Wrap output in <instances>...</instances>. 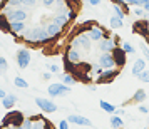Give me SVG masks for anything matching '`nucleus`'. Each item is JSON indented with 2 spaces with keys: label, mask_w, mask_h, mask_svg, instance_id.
<instances>
[{
  "label": "nucleus",
  "mask_w": 149,
  "mask_h": 129,
  "mask_svg": "<svg viewBox=\"0 0 149 129\" xmlns=\"http://www.w3.org/2000/svg\"><path fill=\"white\" fill-rule=\"evenodd\" d=\"M14 84L17 86V87H20V89H27V87H29L27 81H24L22 77H15V79H14Z\"/></svg>",
  "instance_id": "27"
},
{
  "label": "nucleus",
  "mask_w": 149,
  "mask_h": 129,
  "mask_svg": "<svg viewBox=\"0 0 149 129\" xmlns=\"http://www.w3.org/2000/svg\"><path fill=\"white\" fill-rule=\"evenodd\" d=\"M122 49H124L126 54H134V47H132L129 42H124V44H122Z\"/></svg>",
  "instance_id": "29"
},
{
  "label": "nucleus",
  "mask_w": 149,
  "mask_h": 129,
  "mask_svg": "<svg viewBox=\"0 0 149 129\" xmlns=\"http://www.w3.org/2000/svg\"><path fill=\"white\" fill-rule=\"evenodd\" d=\"M49 70H50L52 74H57V72H59V66H55V64H50V66H49Z\"/></svg>",
  "instance_id": "36"
},
{
  "label": "nucleus",
  "mask_w": 149,
  "mask_h": 129,
  "mask_svg": "<svg viewBox=\"0 0 149 129\" xmlns=\"http://www.w3.org/2000/svg\"><path fill=\"white\" fill-rule=\"evenodd\" d=\"M134 15L139 17V19H144V17H148V12H146L142 7H136L134 8Z\"/></svg>",
  "instance_id": "28"
},
{
  "label": "nucleus",
  "mask_w": 149,
  "mask_h": 129,
  "mask_svg": "<svg viewBox=\"0 0 149 129\" xmlns=\"http://www.w3.org/2000/svg\"><path fill=\"white\" fill-rule=\"evenodd\" d=\"M62 29H64V27L59 25L57 22H50V24L45 25V30H47V34L50 35V39H52V37H57V35H61Z\"/></svg>",
  "instance_id": "15"
},
{
  "label": "nucleus",
  "mask_w": 149,
  "mask_h": 129,
  "mask_svg": "<svg viewBox=\"0 0 149 129\" xmlns=\"http://www.w3.org/2000/svg\"><path fill=\"white\" fill-rule=\"evenodd\" d=\"M15 102H17V96L7 94V97H5V99H2V106H3L5 109H12L15 106Z\"/></svg>",
  "instance_id": "17"
},
{
  "label": "nucleus",
  "mask_w": 149,
  "mask_h": 129,
  "mask_svg": "<svg viewBox=\"0 0 149 129\" xmlns=\"http://www.w3.org/2000/svg\"><path fill=\"white\" fill-rule=\"evenodd\" d=\"M112 10H114V15H116V17H119V19H124V15L127 14V12H126V8L122 7V5H117V3L112 5Z\"/></svg>",
  "instance_id": "23"
},
{
  "label": "nucleus",
  "mask_w": 149,
  "mask_h": 129,
  "mask_svg": "<svg viewBox=\"0 0 149 129\" xmlns=\"http://www.w3.org/2000/svg\"><path fill=\"white\" fill-rule=\"evenodd\" d=\"M114 114H117V116H122L124 114V109H116V112Z\"/></svg>",
  "instance_id": "46"
},
{
  "label": "nucleus",
  "mask_w": 149,
  "mask_h": 129,
  "mask_svg": "<svg viewBox=\"0 0 149 129\" xmlns=\"http://www.w3.org/2000/svg\"><path fill=\"white\" fill-rule=\"evenodd\" d=\"M69 122H74V124H79V126H92V122L89 121L87 117L84 116H79V114H70L67 117Z\"/></svg>",
  "instance_id": "14"
},
{
  "label": "nucleus",
  "mask_w": 149,
  "mask_h": 129,
  "mask_svg": "<svg viewBox=\"0 0 149 129\" xmlns=\"http://www.w3.org/2000/svg\"><path fill=\"white\" fill-rule=\"evenodd\" d=\"M137 109H139V112H142V114H148V112H149V107H148V106H142V104Z\"/></svg>",
  "instance_id": "39"
},
{
  "label": "nucleus",
  "mask_w": 149,
  "mask_h": 129,
  "mask_svg": "<svg viewBox=\"0 0 149 129\" xmlns=\"http://www.w3.org/2000/svg\"><path fill=\"white\" fill-rule=\"evenodd\" d=\"M44 129H54V128H52V124H50V122L44 121Z\"/></svg>",
  "instance_id": "42"
},
{
  "label": "nucleus",
  "mask_w": 149,
  "mask_h": 129,
  "mask_svg": "<svg viewBox=\"0 0 149 129\" xmlns=\"http://www.w3.org/2000/svg\"><path fill=\"white\" fill-rule=\"evenodd\" d=\"M87 2L91 3V5H94V7H95V5H99V3H101V0H87Z\"/></svg>",
  "instance_id": "41"
},
{
  "label": "nucleus",
  "mask_w": 149,
  "mask_h": 129,
  "mask_svg": "<svg viewBox=\"0 0 149 129\" xmlns=\"http://www.w3.org/2000/svg\"><path fill=\"white\" fill-rule=\"evenodd\" d=\"M72 47L77 49V50H79V49L89 50V49H91V37H89L87 34L81 32L77 37H74V39H72Z\"/></svg>",
  "instance_id": "3"
},
{
  "label": "nucleus",
  "mask_w": 149,
  "mask_h": 129,
  "mask_svg": "<svg viewBox=\"0 0 149 129\" xmlns=\"http://www.w3.org/2000/svg\"><path fill=\"white\" fill-rule=\"evenodd\" d=\"M117 74H119L117 69H104L102 74L97 77V82L99 84H109V82H112L117 77Z\"/></svg>",
  "instance_id": "7"
},
{
  "label": "nucleus",
  "mask_w": 149,
  "mask_h": 129,
  "mask_svg": "<svg viewBox=\"0 0 149 129\" xmlns=\"http://www.w3.org/2000/svg\"><path fill=\"white\" fill-rule=\"evenodd\" d=\"M35 104L40 107V111H44V112H55L57 111V106H55L52 101H49V99H44V97H37L35 99Z\"/></svg>",
  "instance_id": "8"
},
{
  "label": "nucleus",
  "mask_w": 149,
  "mask_h": 129,
  "mask_svg": "<svg viewBox=\"0 0 149 129\" xmlns=\"http://www.w3.org/2000/svg\"><path fill=\"white\" fill-rule=\"evenodd\" d=\"M50 74H52V72H45V74H44V79H50Z\"/></svg>",
  "instance_id": "48"
},
{
  "label": "nucleus",
  "mask_w": 149,
  "mask_h": 129,
  "mask_svg": "<svg viewBox=\"0 0 149 129\" xmlns=\"http://www.w3.org/2000/svg\"><path fill=\"white\" fill-rule=\"evenodd\" d=\"M146 70V61L144 59H137V61L134 62V66H132V75H137L141 74V72H144Z\"/></svg>",
  "instance_id": "16"
},
{
  "label": "nucleus",
  "mask_w": 149,
  "mask_h": 129,
  "mask_svg": "<svg viewBox=\"0 0 149 129\" xmlns=\"http://www.w3.org/2000/svg\"><path fill=\"white\" fill-rule=\"evenodd\" d=\"M59 129H69V121H67V119L59 122Z\"/></svg>",
  "instance_id": "38"
},
{
  "label": "nucleus",
  "mask_w": 149,
  "mask_h": 129,
  "mask_svg": "<svg viewBox=\"0 0 149 129\" xmlns=\"http://www.w3.org/2000/svg\"><path fill=\"white\" fill-rule=\"evenodd\" d=\"M99 106L102 107V111H106V112H109V114H114L116 112V106H112V104L107 102V101H101L99 102Z\"/></svg>",
  "instance_id": "22"
},
{
  "label": "nucleus",
  "mask_w": 149,
  "mask_h": 129,
  "mask_svg": "<svg viewBox=\"0 0 149 129\" xmlns=\"http://www.w3.org/2000/svg\"><path fill=\"white\" fill-rule=\"evenodd\" d=\"M144 129H149V128H144Z\"/></svg>",
  "instance_id": "51"
},
{
  "label": "nucleus",
  "mask_w": 149,
  "mask_h": 129,
  "mask_svg": "<svg viewBox=\"0 0 149 129\" xmlns=\"http://www.w3.org/2000/svg\"><path fill=\"white\" fill-rule=\"evenodd\" d=\"M24 39L27 42L37 44V42H47L49 39H50V35L47 34L45 27L37 25V27H32V29H29V30H25V32H24Z\"/></svg>",
  "instance_id": "1"
},
{
  "label": "nucleus",
  "mask_w": 149,
  "mask_h": 129,
  "mask_svg": "<svg viewBox=\"0 0 149 129\" xmlns=\"http://www.w3.org/2000/svg\"><path fill=\"white\" fill-rule=\"evenodd\" d=\"M69 91H70V86H65V84H62V82L50 84L49 89H47L49 96H52V97H55V96H65V94H69Z\"/></svg>",
  "instance_id": "5"
},
{
  "label": "nucleus",
  "mask_w": 149,
  "mask_h": 129,
  "mask_svg": "<svg viewBox=\"0 0 149 129\" xmlns=\"http://www.w3.org/2000/svg\"><path fill=\"white\" fill-rule=\"evenodd\" d=\"M136 2H137V0H126L127 5H134V7H136Z\"/></svg>",
  "instance_id": "45"
},
{
  "label": "nucleus",
  "mask_w": 149,
  "mask_h": 129,
  "mask_svg": "<svg viewBox=\"0 0 149 129\" xmlns=\"http://www.w3.org/2000/svg\"><path fill=\"white\" fill-rule=\"evenodd\" d=\"M3 14H5V17L10 22H24L27 19V12L24 8H14V7H10V5L3 10Z\"/></svg>",
  "instance_id": "2"
},
{
  "label": "nucleus",
  "mask_w": 149,
  "mask_h": 129,
  "mask_svg": "<svg viewBox=\"0 0 149 129\" xmlns=\"http://www.w3.org/2000/svg\"><path fill=\"white\" fill-rule=\"evenodd\" d=\"M24 29H25L24 22H10V32L12 34H20V32H24Z\"/></svg>",
  "instance_id": "19"
},
{
  "label": "nucleus",
  "mask_w": 149,
  "mask_h": 129,
  "mask_svg": "<svg viewBox=\"0 0 149 129\" xmlns=\"http://www.w3.org/2000/svg\"><path fill=\"white\" fill-rule=\"evenodd\" d=\"M142 8H144L146 12H149V0H148V2H146V3H144V7H142Z\"/></svg>",
  "instance_id": "47"
},
{
  "label": "nucleus",
  "mask_w": 149,
  "mask_h": 129,
  "mask_svg": "<svg viewBox=\"0 0 149 129\" xmlns=\"http://www.w3.org/2000/svg\"><path fill=\"white\" fill-rule=\"evenodd\" d=\"M111 126L114 129H121L122 126H124V121L121 119V116H117V114L112 116V117H111Z\"/></svg>",
  "instance_id": "21"
},
{
  "label": "nucleus",
  "mask_w": 149,
  "mask_h": 129,
  "mask_svg": "<svg viewBox=\"0 0 149 129\" xmlns=\"http://www.w3.org/2000/svg\"><path fill=\"white\" fill-rule=\"evenodd\" d=\"M112 55H114V61H116V67H124L126 66V52L122 47H117L112 50Z\"/></svg>",
  "instance_id": "10"
},
{
  "label": "nucleus",
  "mask_w": 149,
  "mask_h": 129,
  "mask_svg": "<svg viewBox=\"0 0 149 129\" xmlns=\"http://www.w3.org/2000/svg\"><path fill=\"white\" fill-rule=\"evenodd\" d=\"M42 3H44V7H54L57 0H42Z\"/></svg>",
  "instance_id": "34"
},
{
  "label": "nucleus",
  "mask_w": 149,
  "mask_h": 129,
  "mask_svg": "<svg viewBox=\"0 0 149 129\" xmlns=\"http://www.w3.org/2000/svg\"><path fill=\"white\" fill-rule=\"evenodd\" d=\"M62 84H65V86H74V84H75L74 75H72V74H69V72L62 74Z\"/></svg>",
  "instance_id": "24"
},
{
  "label": "nucleus",
  "mask_w": 149,
  "mask_h": 129,
  "mask_svg": "<svg viewBox=\"0 0 149 129\" xmlns=\"http://www.w3.org/2000/svg\"><path fill=\"white\" fill-rule=\"evenodd\" d=\"M8 5L14 8H20L24 7V3H22V0H8Z\"/></svg>",
  "instance_id": "30"
},
{
  "label": "nucleus",
  "mask_w": 149,
  "mask_h": 129,
  "mask_svg": "<svg viewBox=\"0 0 149 129\" xmlns=\"http://www.w3.org/2000/svg\"><path fill=\"white\" fill-rule=\"evenodd\" d=\"M146 59H148V61H149V55H146Z\"/></svg>",
  "instance_id": "50"
},
{
  "label": "nucleus",
  "mask_w": 149,
  "mask_h": 129,
  "mask_svg": "<svg viewBox=\"0 0 149 129\" xmlns=\"http://www.w3.org/2000/svg\"><path fill=\"white\" fill-rule=\"evenodd\" d=\"M17 64L20 69H27V66L30 64V52L27 49H20L17 52Z\"/></svg>",
  "instance_id": "9"
},
{
  "label": "nucleus",
  "mask_w": 149,
  "mask_h": 129,
  "mask_svg": "<svg viewBox=\"0 0 149 129\" xmlns=\"http://www.w3.org/2000/svg\"><path fill=\"white\" fill-rule=\"evenodd\" d=\"M87 35L91 37V40H97V42H101L104 37H106V32L102 30L99 25H92V27H89L87 30Z\"/></svg>",
  "instance_id": "11"
},
{
  "label": "nucleus",
  "mask_w": 149,
  "mask_h": 129,
  "mask_svg": "<svg viewBox=\"0 0 149 129\" xmlns=\"http://www.w3.org/2000/svg\"><path fill=\"white\" fill-rule=\"evenodd\" d=\"M137 77H139V81H142V82H149V70H144V72H141Z\"/></svg>",
  "instance_id": "32"
},
{
  "label": "nucleus",
  "mask_w": 149,
  "mask_h": 129,
  "mask_svg": "<svg viewBox=\"0 0 149 129\" xmlns=\"http://www.w3.org/2000/svg\"><path fill=\"white\" fill-rule=\"evenodd\" d=\"M99 49H101L102 52H112V50L116 49L114 39H111V37H104V39L99 42Z\"/></svg>",
  "instance_id": "12"
},
{
  "label": "nucleus",
  "mask_w": 149,
  "mask_h": 129,
  "mask_svg": "<svg viewBox=\"0 0 149 129\" xmlns=\"http://www.w3.org/2000/svg\"><path fill=\"white\" fill-rule=\"evenodd\" d=\"M32 129H44V121H37V122H34Z\"/></svg>",
  "instance_id": "37"
},
{
  "label": "nucleus",
  "mask_w": 149,
  "mask_h": 129,
  "mask_svg": "<svg viewBox=\"0 0 149 129\" xmlns=\"http://www.w3.org/2000/svg\"><path fill=\"white\" fill-rule=\"evenodd\" d=\"M0 129H3V128H0Z\"/></svg>",
  "instance_id": "52"
},
{
  "label": "nucleus",
  "mask_w": 149,
  "mask_h": 129,
  "mask_svg": "<svg viewBox=\"0 0 149 129\" xmlns=\"http://www.w3.org/2000/svg\"><path fill=\"white\" fill-rule=\"evenodd\" d=\"M109 24H111V27L112 29H121L122 27V19H119V17H111V20H109Z\"/></svg>",
  "instance_id": "26"
},
{
  "label": "nucleus",
  "mask_w": 149,
  "mask_h": 129,
  "mask_svg": "<svg viewBox=\"0 0 149 129\" xmlns=\"http://www.w3.org/2000/svg\"><path fill=\"white\" fill-rule=\"evenodd\" d=\"M8 69V66H7V59L5 57H0V72H5Z\"/></svg>",
  "instance_id": "31"
},
{
  "label": "nucleus",
  "mask_w": 149,
  "mask_h": 129,
  "mask_svg": "<svg viewBox=\"0 0 149 129\" xmlns=\"http://www.w3.org/2000/svg\"><path fill=\"white\" fill-rule=\"evenodd\" d=\"M22 3H24V7H34L37 0H22Z\"/></svg>",
  "instance_id": "35"
},
{
  "label": "nucleus",
  "mask_w": 149,
  "mask_h": 129,
  "mask_svg": "<svg viewBox=\"0 0 149 129\" xmlns=\"http://www.w3.org/2000/svg\"><path fill=\"white\" fill-rule=\"evenodd\" d=\"M146 2H148V0H137V2H136V7H144Z\"/></svg>",
  "instance_id": "40"
},
{
  "label": "nucleus",
  "mask_w": 149,
  "mask_h": 129,
  "mask_svg": "<svg viewBox=\"0 0 149 129\" xmlns=\"http://www.w3.org/2000/svg\"><path fill=\"white\" fill-rule=\"evenodd\" d=\"M0 29H3V30H10V20L5 17V14L0 15Z\"/></svg>",
  "instance_id": "25"
},
{
  "label": "nucleus",
  "mask_w": 149,
  "mask_h": 129,
  "mask_svg": "<svg viewBox=\"0 0 149 129\" xmlns=\"http://www.w3.org/2000/svg\"><path fill=\"white\" fill-rule=\"evenodd\" d=\"M114 3H117V5H124L126 3V0H112Z\"/></svg>",
  "instance_id": "44"
},
{
  "label": "nucleus",
  "mask_w": 149,
  "mask_h": 129,
  "mask_svg": "<svg viewBox=\"0 0 149 129\" xmlns=\"http://www.w3.org/2000/svg\"><path fill=\"white\" fill-rule=\"evenodd\" d=\"M99 66L102 69H114L116 67V61L112 52H102L99 55Z\"/></svg>",
  "instance_id": "6"
},
{
  "label": "nucleus",
  "mask_w": 149,
  "mask_h": 129,
  "mask_svg": "<svg viewBox=\"0 0 149 129\" xmlns=\"http://www.w3.org/2000/svg\"><path fill=\"white\" fill-rule=\"evenodd\" d=\"M24 119H25V117H24L20 112L14 111V112H8V114L3 117L2 124H3V126H22Z\"/></svg>",
  "instance_id": "4"
},
{
  "label": "nucleus",
  "mask_w": 149,
  "mask_h": 129,
  "mask_svg": "<svg viewBox=\"0 0 149 129\" xmlns=\"http://www.w3.org/2000/svg\"><path fill=\"white\" fill-rule=\"evenodd\" d=\"M69 62H72V64H79V62H82V54L81 50H77V49L70 47L67 50V57H65Z\"/></svg>",
  "instance_id": "13"
},
{
  "label": "nucleus",
  "mask_w": 149,
  "mask_h": 129,
  "mask_svg": "<svg viewBox=\"0 0 149 129\" xmlns=\"http://www.w3.org/2000/svg\"><path fill=\"white\" fill-rule=\"evenodd\" d=\"M146 97H148L146 91H144V89H137V91H136V94L132 96V99H131L129 102H137V104H141V102L144 101Z\"/></svg>",
  "instance_id": "18"
},
{
  "label": "nucleus",
  "mask_w": 149,
  "mask_h": 129,
  "mask_svg": "<svg viewBox=\"0 0 149 129\" xmlns=\"http://www.w3.org/2000/svg\"><path fill=\"white\" fill-rule=\"evenodd\" d=\"M32 126H34L32 119H24V122H22V128L24 129H32Z\"/></svg>",
  "instance_id": "33"
},
{
  "label": "nucleus",
  "mask_w": 149,
  "mask_h": 129,
  "mask_svg": "<svg viewBox=\"0 0 149 129\" xmlns=\"http://www.w3.org/2000/svg\"><path fill=\"white\" fill-rule=\"evenodd\" d=\"M148 32H149V17H148Z\"/></svg>",
  "instance_id": "49"
},
{
  "label": "nucleus",
  "mask_w": 149,
  "mask_h": 129,
  "mask_svg": "<svg viewBox=\"0 0 149 129\" xmlns=\"http://www.w3.org/2000/svg\"><path fill=\"white\" fill-rule=\"evenodd\" d=\"M69 20H70V19H69L67 14H59V15H55L54 17V22H57V24L62 25V27H65V25L69 24Z\"/></svg>",
  "instance_id": "20"
},
{
  "label": "nucleus",
  "mask_w": 149,
  "mask_h": 129,
  "mask_svg": "<svg viewBox=\"0 0 149 129\" xmlns=\"http://www.w3.org/2000/svg\"><path fill=\"white\" fill-rule=\"evenodd\" d=\"M5 97H7L5 91H3V89H0V99H5Z\"/></svg>",
  "instance_id": "43"
}]
</instances>
